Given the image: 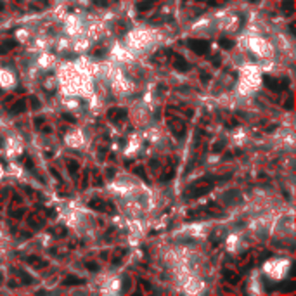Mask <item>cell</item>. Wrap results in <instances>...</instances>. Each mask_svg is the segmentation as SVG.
Masks as SVG:
<instances>
[{
  "mask_svg": "<svg viewBox=\"0 0 296 296\" xmlns=\"http://www.w3.org/2000/svg\"><path fill=\"white\" fill-rule=\"evenodd\" d=\"M201 78H203V82H204V83H208V80H210V78L206 76V73H201Z\"/></svg>",
  "mask_w": 296,
  "mask_h": 296,
  "instance_id": "30bf717a",
  "label": "cell"
},
{
  "mask_svg": "<svg viewBox=\"0 0 296 296\" xmlns=\"http://www.w3.org/2000/svg\"><path fill=\"white\" fill-rule=\"evenodd\" d=\"M189 45L196 54H206L208 50V42L204 40H189Z\"/></svg>",
  "mask_w": 296,
  "mask_h": 296,
  "instance_id": "6da1fadb",
  "label": "cell"
},
{
  "mask_svg": "<svg viewBox=\"0 0 296 296\" xmlns=\"http://www.w3.org/2000/svg\"><path fill=\"white\" fill-rule=\"evenodd\" d=\"M95 4H99V5H106V4H107V0H95Z\"/></svg>",
  "mask_w": 296,
  "mask_h": 296,
  "instance_id": "9c48e42d",
  "label": "cell"
},
{
  "mask_svg": "<svg viewBox=\"0 0 296 296\" xmlns=\"http://www.w3.org/2000/svg\"><path fill=\"white\" fill-rule=\"evenodd\" d=\"M220 45L223 48H230L232 45H234V42H232V40H227V38H222V40H220Z\"/></svg>",
  "mask_w": 296,
  "mask_h": 296,
  "instance_id": "8992f818",
  "label": "cell"
},
{
  "mask_svg": "<svg viewBox=\"0 0 296 296\" xmlns=\"http://www.w3.org/2000/svg\"><path fill=\"white\" fill-rule=\"evenodd\" d=\"M16 45V42L14 40H9V42H4V43H0V54H5V52H9L11 48Z\"/></svg>",
  "mask_w": 296,
  "mask_h": 296,
  "instance_id": "7a4b0ae2",
  "label": "cell"
},
{
  "mask_svg": "<svg viewBox=\"0 0 296 296\" xmlns=\"http://www.w3.org/2000/svg\"><path fill=\"white\" fill-rule=\"evenodd\" d=\"M2 9H4V4H2V2H0V11H2Z\"/></svg>",
  "mask_w": 296,
  "mask_h": 296,
  "instance_id": "8fae6325",
  "label": "cell"
},
{
  "mask_svg": "<svg viewBox=\"0 0 296 296\" xmlns=\"http://www.w3.org/2000/svg\"><path fill=\"white\" fill-rule=\"evenodd\" d=\"M64 284H66V286H69V284H83V279H78V277H68V279L64 281Z\"/></svg>",
  "mask_w": 296,
  "mask_h": 296,
  "instance_id": "5b68a950",
  "label": "cell"
},
{
  "mask_svg": "<svg viewBox=\"0 0 296 296\" xmlns=\"http://www.w3.org/2000/svg\"><path fill=\"white\" fill-rule=\"evenodd\" d=\"M172 177H173V172H168L166 175H163V177H161V180H168V179H172Z\"/></svg>",
  "mask_w": 296,
  "mask_h": 296,
  "instance_id": "ba28073f",
  "label": "cell"
},
{
  "mask_svg": "<svg viewBox=\"0 0 296 296\" xmlns=\"http://www.w3.org/2000/svg\"><path fill=\"white\" fill-rule=\"evenodd\" d=\"M24 109H26V106H24V101H19V102L16 104V106H14L11 111H12V113H21V111H24Z\"/></svg>",
  "mask_w": 296,
  "mask_h": 296,
  "instance_id": "277c9868",
  "label": "cell"
},
{
  "mask_svg": "<svg viewBox=\"0 0 296 296\" xmlns=\"http://www.w3.org/2000/svg\"><path fill=\"white\" fill-rule=\"evenodd\" d=\"M87 269L92 270V272H95V270H97V265H95V263H89V262H87Z\"/></svg>",
  "mask_w": 296,
  "mask_h": 296,
  "instance_id": "52a82bcc",
  "label": "cell"
},
{
  "mask_svg": "<svg viewBox=\"0 0 296 296\" xmlns=\"http://www.w3.org/2000/svg\"><path fill=\"white\" fill-rule=\"evenodd\" d=\"M173 66H175L177 69H182V71H185V69H189V68H191V66H189L187 62H184L182 59H177V61L173 62Z\"/></svg>",
  "mask_w": 296,
  "mask_h": 296,
  "instance_id": "3957f363",
  "label": "cell"
}]
</instances>
